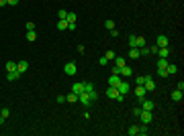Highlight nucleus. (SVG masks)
<instances>
[{
	"label": "nucleus",
	"instance_id": "7c9ffc66",
	"mask_svg": "<svg viewBox=\"0 0 184 136\" xmlns=\"http://www.w3.org/2000/svg\"><path fill=\"white\" fill-rule=\"evenodd\" d=\"M137 132H139V126H131V128L127 130V134H129V136H135Z\"/></svg>",
	"mask_w": 184,
	"mask_h": 136
},
{
	"label": "nucleus",
	"instance_id": "a19ab883",
	"mask_svg": "<svg viewBox=\"0 0 184 136\" xmlns=\"http://www.w3.org/2000/svg\"><path fill=\"white\" fill-rule=\"evenodd\" d=\"M68 31H76V22H68Z\"/></svg>",
	"mask_w": 184,
	"mask_h": 136
},
{
	"label": "nucleus",
	"instance_id": "c756f323",
	"mask_svg": "<svg viewBox=\"0 0 184 136\" xmlns=\"http://www.w3.org/2000/svg\"><path fill=\"white\" fill-rule=\"evenodd\" d=\"M141 47H147V41L143 37H137V49H141Z\"/></svg>",
	"mask_w": 184,
	"mask_h": 136
},
{
	"label": "nucleus",
	"instance_id": "ea45409f",
	"mask_svg": "<svg viewBox=\"0 0 184 136\" xmlns=\"http://www.w3.org/2000/svg\"><path fill=\"white\" fill-rule=\"evenodd\" d=\"M55 102H57V104H63V102H66V95H57Z\"/></svg>",
	"mask_w": 184,
	"mask_h": 136
},
{
	"label": "nucleus",
	"instance_id": "0eeeda50",
	"mask_svg": "<svg viewBox=\"0 0 184 136\" xmlns=\"http://www.w3.org/2000/svg\"><path fill=\"white\" fill-rule=\"evenodd\" d=\"M153 108H155V104L151 102V100H141V110H147V112H153Z\"/></svg>",
	"mask_w": 184,
	"mask_h": 136
},
{
	"label": "nucleus",
	"instance_id": "9b49d317",
	"mask_svg": "<svg viewBox=\"0 0 184 136\" xmlns=\"http://www.w3.org/2000/svg\"><path fill=\"white\" fill-rule=\"evenodd\" d=\"M155 55H158L160 59H168V55H170V49H168V47H160Z\"/></svg>",
	"mask_w": 184,
	"mask_h": 136
},
{
	"label": "nucleus",
	"instance_id": "5701e85b",
	"mask_svg": "<svg viewBox=\"0 0 184 136\" xmlns=\"http://www.w3.org/2000/svg\"><path fill=\"white\" fill-rule=\"evenodd\" d=\"M57 29L59 31H68V20H57Z\"/></svg>",
	"mask_w": 184,
	"mask_h": 136
},
{
	"label": "nucleus",
	"instance_id": "9d476101",
	"mask_svg": "<svg viewBox=\"0 0 184 136\" xmlns=\"http://www.w3.org/2000/svg\"><path fill=\"white\" fill-rule=\"evenodd\" d=\"M21 75H23V73H21L19 69H16V71H6V79H8V81H16Z\"/></svg>",
	"mask_w": 184,
	"mask_h": 136
},
{
	"label": "nucleus",
	"instance_id": "c9c22d12",
	"mask_svg": "<svg viewBox=\"0 0 184 136\" xmlns=\"http://www.w3.org/2000/svg\"><path fill=\"white\" fill-rule=\"evenodd\" d=\"M143 81H145V75H139L137 79H135V83H137V86H143Z\"/></svg>",
	"mask_w": 184,
	"mask_h": 136
},
{
	"label": "nucleus",
	"instance_id": "4be33fe9",
	"mask_svg": "<svg viewBox=\"0 0 184 136\" xmlns=\"http://www.w3.org/2000/svg\"><path fill=\"white\" fill-rule=\"evenodd\" d=\"M57 18H59V20H68V12H66L63 8H61V10H57Z\"/></svg>",
	"mask_w": 184,
	"mask_h": 136
},
{
	"label": "nucleus",
	"instance_id": "72a5a7b5",
	"mask_svg": "<svg viewBox=\"0 0 184 136\" xmlns=\"http://www.w3.org/2000/svg\"><path fill=\"white\" fill-rule=\"evenodd\" d=\"M68 22H76V14L74 12H68Z\"/></svg>",
	"mask_w": 184,
	"mask_h": 136
},
{
	"label": "nucleus",
	"instance_id": "4c0bfd02",
	"mask_svg": "<svg viewBox=\"0 0 184 136\" xmlns=\"http://www.w3.org/2000/svg\"><path fill=\"white\" fill-rule=\"evenodd\" d=\"M158 49H160V47H158V45L149 47V55H155V53H158Z\"/></svg>",
	"mask_w": 184,
	"mask_h": 136
},
{
	"label": "nucleus",
	"instance_id": "7ed1b4c3",
	"mask_svg": "<svg viewBox=\"0 0 184 136\" xmlns=\"http://www.w3.org/2000/svg\"><path fill=\"white\" fill-rule=\"evenodd\" d=\"M117 90H119V93H121V95H127V93H129V90H131V86H129V81L121 79V83L117 86Z\"/></svg>",
	"mask_w": 184,
	"mask_h": 136
},
{
	"label": "nucleus",
	"instance_id": "2eb2a0df",
	"mask_svg": "<svg viewBox=\"0 0 184 136\" xmlns=\"http://www.w3.org/2000/svg\"><path fill=\"white\" fill-rule=\"evenodd\" d=\"M72 91H74V93H78V95H80V93H82V91H84V83H80V81H76V83H74V86H72Z\"/></svg>",
	"mask_w": 184,
	"mask_h": 136
},
{
	"label": "nucleus",
	"instance_id": "dca6fc26",
	"mask_svg": "<svg viewBox=\"0 0 184 136\" xmlns=\"http://www.w3.org/2000/svg\"><path fill=\"white\" fill-rule=\"evenodd\" d=\"M131 73H133V71H131V67H129V65L121 67V77H125V79H127V77H131Z\"/></svg>",
	"mask_w": 184,
	"mask_h": 136
},
{
	"label": "nucleus",
	"instance_id": "58836bf2",
	"mask_svg": "<svg viewBox=\"0 0 184 136\" xmlns=\"http://www.w3.org/2000/svg\"><path fill=\"white\" fill-rule=\"evenodd\" d=\"M98 63H100V65H106V63H108V59H106V57H104V55H102V57H100V59H98Z\"/></svg>",
	"mask_w": 184,
	"mask_h": 136
},
{
	"label": "nucleus",
	"instance_id": "f03ea898",
	"mask_svg": "<svg viewBox=\"0 0 184 136\" xmlns=\"http://www.w3.org/2000/svg\"><path fill=\"white\" fill-rule=\"evenodd\" d=\"M106 95L113 97V100H117V102H123V100H125V95H121L117 88H111V86H108V90H106Z\"/></svg>",
	"mask_w": 184,
	"mask_h": 136
},
{
	"label": "nucleus",
	"instance_id": "f8f14e48",
	"mask_svg": "<svg viewBox=\"0 0 184 136\" xmlns=\"http://www.w3.org/2000/svg\"><path fill=\"white\" fill-rule=\"evenodd\" d=\"M121 79H123L121 75H111V77H108V86H111V88H117V86L121 83Z\"/></svg>",
	"mask_w": 184,
	"mask_h": 136
},
{
	"label": "nucleus",
	"instance_id": "ddd939ff",
	"mask_svg": "<svg viewBox=\"0 0 184 136\" xmlns=\"http://www.w3.org/2000/svg\"><path fill=\"white\" fill-rule=\"evenodd\" d=\"M155 45H158V47H168V37H166V35H158Z\"/></svg>",
	"mask_w": 184,
	"mask_h": 136
},
{
	"label": "nucleus",
	"instance_id": "49530a36",
	"mask_svg": "<svg viewBox=\"0 0 184 136\" xmlns=\"http://www.w3.org/2000/svg\"><path fill=\"white\" fill-rule=\"evenodd\" d=\"M6 4H10V6H16V4H19V0H6Z\"/></svg>",
	"mask_w": 184,
	"mask_h": 136
},
{
	"label": "nucleus",
	"instance_id": "cd10ccee",
	"mask_svg": "<svg viewBox=\"0 0 184 136\" xmlns=\"http://www.w3.org/2000/svg\"><path fill=\"white\" fill-rule=\"evenodd\" d=\"M104 27H106L108 31H113V29H115V20H111V18H106V20H104Z\"/></svg>",
	"mask_w": 184,
	"mask_h": 136
},
{
	"label": "nucleus",
	"instance_id": "39448f33",
	"mask_svg": "<svg viewBox=\"0 0 184 136\" xmlns=\"http://www.w3.org/2000/svg\"><path fill=\"white\" fill-rule=\"evenodd\" d=\"M143 88H145V91H153V90H155V81L151 79V75H145V81H143Z\"/></svg>",
	"mask_w": 184,
	"mask_h": 136
},
{
	"label": "nucleus",
	"instance_id": "a878e982",
	"mask_svg": "<svg viewBox=\"0 0 184 136\" xmlns=\"http://www.w3.org/2000/svg\"><path fill=\"white\" fill-rule=\"evenodd\" d=\"M129 57H131V59H137V57H141V55H139V49H129Z\"/></svg>",
	"mask_w": 184,
	"mask_h": 136
},
{
	"label": "nucleus",
	"instance_id": "aec40b11",
	"mask_svg": "<svg viewBox=\"0 0 184 136\" xmlns=\"http://www.w3.org/2000/svg\"><path fill=\"white\" fill-rule=\"evenodd\" d=\"M129 47L131 49H137V35H131L129 37Z\"/></svg>",
	"mask_w": 184,
	"mask_h": 136
},
{
	"label": "nucleus",
	"instance_id": "423d86ee",
	"mask_svg": "<svg viewBox=\"0 0 184 136\" xmlns=\"http://www.w3.org/2000/svg\"><path fill=\"white\" fill-rule=\"evenodd\" d=\"M63 71H66V75H76V73H78V67H76V63L72 61V63H68V65L63 67Z\"/></svg>",
	"mask_w": 184,
	"mask_h": 136
},
{
	"label": "nucleus",
	"instance_id": "1a4fd4ad",
	"mask_svg": "<svg viewBox=\"0 0 184 136\" xmlns=\"http://www.w3.org/2000/svg\"><path fill=\"white\" fill-rule=\"evenodd\" d=\"M135 95H137L139 102H141V100H145V97H147V91H145V88H143V86H137V88H135Z\"/></svg>",
	"mask_w": 184,
	"mask_h": 136
},
{
	"label": "nucleus",
	"instance_id": "a211bd4d",
	"mask_svg": "<svg viewBox=\"0 0 184 136\" xmlns=\"http://www.w3.org/2000/svg\"><path fill=\"white\" fill-rule=\"evenodd\" d=\"M166 71H168V75H176V73H178V65H170V63H168Z\"/></svg>",
	"mask_w": 184,
	"mask_h": 136
},
{
	"label": "nucleus",
	"instance_id": "6e6552de",
	"mask_svg": "<svg viewBox=\"0 0 184 136\" xmlns=\"http://www.w3.org/2000/svg\"><path fill=\"white\" fill-rule=\"evenodd\" d=\"M78 102H82V106H90L92 104V100H90V95L86 93V91H82L80 95H78Z\"/></svg>",
	"mask_w": 184,
	"mask_h": 136
},
{
	"label": "nucleus",
	"instance_id": "4468645a",
	"mask_svg": "<svg viewBox=\"0 0 184 136\" xmlns=\"http://www.w3.org/2000/svg\"><path fill=\"white\" fill-rule=\"evenodd\" d=\"M170 97H172L174 102H182V97H184V95H182V91H180V90H174L172 93H170Z\"/></svg>",
	"mask_w": 184,
	"mask_h": 136
},
{
	"label": "nucleus",
	"instance_id": "393cba45",
	"mask_svg": "<svg viewBox=\"0 0 184 136\" xmlns=\"http://www.w3.org/2000/svg\"><path fill=\"white\" fill-rule=\"evenodd\" d=\"M96 90V88H94V83H90V81H86V83H84V91H86V93H90V91H94Z\"/></svg>",
	"mask_w": 184,
	"mask_h": 136
},
{
	"label": "nucleus",
	"instance_id": "c85d7f7f",
	"mask_svg": "<svg viewBox=\"0 0 184 136\" xmlns=\"http://www.w3.org/2000/svg\"><path fill=\"white\" fill-rule=\"evenodd\" d=\"M35 39H37V33H35V31H29V33H27V41H31V43H33Z\"/></svg>",
	"mask_w": 184,
	"mask_h": 136
},
{
	"label": "nucleus",
	"instance_id": "37998d69",
	"mask_svg": "<svg viewBox=\"0 0 184 136\" xmlns=\"http://www.w3.org/2000/svg\"><path fill=\"white\" fill-rule=\"evenodd\" d=\"M76 51H78V53H82V55H84V51H86V49H84V45H78V47H76Z\"/></svg>",
	"mask_w": 184,
	"mask_h": 136
},
{
	"label": "nucleus",
	"instance_id": "79ce46f5",
	"mask_svg": "<svg viewBox=\"0 0 184 136\" xmlns=\"http://www.w3.org/2000/svg\"><path fill=\"white\" fill-rule=\"evenodd\" d=\"M108 35L115 39V37H119V33H117V29H113V31H108Z\"/></svg>",
	"mask_w": 184,
	"mask_h": 136
},
{
	"label": "nucleus",
	"instance_id": "473e14b6",
	"mask_svg": "<svg viewBox=\"0 0 184 136\" xmlns=\"http://www.w3.org/2000/svg\"><path fill=\"white\" fill-rule=\"evenodd\" d=\"M104 57H106V59L111 61V59H115L117 55H115V51H106V53H104Z\"/></svg>",
	"mask_w": 184,
	"mask_h": 136
},
{
	"label": "nucleus",
	"instance_id": "bb28decb",
	"mask_svg": "<svg viewBox=\"0 0 184 136\" xmlns=\"http://www.w3.org/2000/svg\"><path fill=\"white\" fill-rule=\"evenodd\" d=\"M147 132H149V130H147V124H141V126H139V132H137V134L147 136Z\"/></svg>",
	"mask_w": 184,
	"mask_h": 136
},
{
	"label": "nucleus",
	"instance_id": "6ab92c4d",
	"mask_svg": "<svg viewBox=\"0 0 184 136\" xmlns=\"http://www.w3.org/2000/svg\"><path fill=\"white\" fill-rule=\"evenodd\" d=\"M115 65H117V67H125V65H127L125 57H115Z\"/></svg>",
	"mask_w": 184,
	"mask_h": 136
},
{
	"label": "nucleus",
	"instance_id": "09e8293b",
	"mask_svg": "<svg viewBox=\"0 0 184 136\" xmlns=\"http://www.w3.org/2000/svg\"><path fill=\"white\" fill-rule=\"evenodd\" d=\"M2 6H6V0H0V8H2Z\"/></svg>",
	"mask_w": 184,
	"mask_h": 136
},
{
	"label": "nucleus",
	"instance_id": "f3484780",
	"mask_svg": "<svg viewBox=\"0 0 184 136\" xmlns=\"http://www.w3.org/2000/svg\"><path fill=\"white\" fill-rule=\"evenodd\" d=\"M16 69H19L21 73H25V71L29 69V63H27V61H19V63H16Z\"/></svg>",
	"mask_w": 184,
	"mask_h": 136
},
{
	"label": "nucleus",
	"instance_id": "e433bc0d",
	"mask_svg": "<svg viewBox=\"0 0 184 136\" xmlns=\"http://www.w3.org/2000/svg\"><path fill=\"white\" fill-rule=\"evenodd\" d=\"M113 75H121V67H117V65H113Z\"/></svg>",
	"mask_w": 184,
	"mask_h": 136
},
{
	"label": "nucleus",
	"instance_id": "de8ad7c7",
	"mask_svg": "<svg viewBox=\"0 0 184 136\" xmlns=\"http://www.w3.org/2000/svg\"><path fill=\"white\" fill-rule=\"evenodd\" d=\"M141 114V108H133V116H139Z\"/></svg>",
	"mask_w": 184,
	"mask_h": 136
},
{
	"label": "nucleus",
	"instance_id": "a18cd8bd",
	"mask_svg": "<svg viewBox=\"0 0 184 136\" xmlns=\"http://www.w3.org/2000/svg\"><path fill=\"white\" fill-rule=\"evenodd\" d=\"M27 31H35V25L33 22H27Z\"/></svg>",
	"mask_w": 184,
	"mask_h": 136
},
{
	"label": "nucleus",
	"instance_id": "412c9836",
	"mask_svg": "<svg viewBox=\"0 0 184 136\" xmlns=\"http://www.w3.org/2000/svg\"><path fill=\"white\" fill-rule=\"evenodd\" d=\"M66 100H68L70 104H74V102H78V93H74V91H72V93H68V95H66Z\"/></svg>",
	"mask_w": 184,
	"mask_h": 136
},
{
	"label": "nucleus",
	"instance_id": "c03bdc74",
	"mask_svg": "<svg viewBox=\"0 0 184 136\" xmlns=\"http://www.w3.org/2000/svg\"><path fill=\"white\" fill-rule=\"evenodd\" d=\"M176 90H180V91L184 90V81H178V83H176Z\"/></svg>",
	"mask_w": 184,
	"mask_h": 136
},
{
	"label": "nucleus",
	"instance_id": "b1692460",
	"mask_svg": "<svg viewBox=\"0 0 184 136\" xmlns=\"http://www.w3.org/2000/svg\"><path fill=\"white\" fill-rule=\"evenodd\" d=\"M6 71H16V63L14 61H6Z\"/></svg>",
	"mask_w": 184,
	"mask_h": 136
},
{
	"label": "nucleus",
	"instance_id": "f257e3e1",
	"mask_svg": "<svg viewBox=\"0 0 184 136\" xmlns=\"http://www.w3.org/2000/svg\"><path fill=\"white\" fill-rule=\"evenodd\" d=\"M166 67H168V59H160V61H158V75H160V77H168Z\"/></svg>",
	"mask_w": 184,
	"mask_h": 136
},
{
	"label": "nucleus",
	"instance_id": "f704fd0d",
	"mask_svg": "<svg viewBox=\"0 0 184 136\" xmlns=\"http://www.w3.org/2000/svg\"><path fill=\"white\" fill-rule=\"evenodd\" d=\"M0 116H4V118H8V116H10V110H8V108H2V112H0Z\"/></svg>",
	"mask_w": 184,
	"mask_h": 136
},
{
	"label": "nucleus",
	"instance_id": "2f4dec72",
	"mask_svg": "<svg viewBox=\"0 0 184 136\" xmlns=\"http://www.w3.org/2000/svg\"><path fill=\"white\" fill-rule=\"evenodd\" d=\"M139 55H141V57H147V55H149V47H141V49H139Z\"/></svg>",
	"mask_w": 184,
	"mask_h": 136
},
{
	"label": "nucleus",
	"instance_id": "20e7f679",
	"mask_svg": "<svg viewBox=\"0 0 184 136\" xmlns=\"http://www.w3.org/2000/svg\"><path fill=\"white\" fill-rule=\"evenodd\" d=\"M139 118H141V124H149V122L153 120V114H151V112H147V110H141Z\"/></svg>",
	"mask_w": 184,
	"mask_h": 136
}]
</instances>
